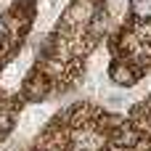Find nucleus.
Here are the masks:
<instances>
[{
	"label": "nucleus",
	"instance_id": "obj_1",
	"mask_svg": "<svg viewBox=\"0 0 151 151\" xmlns=\"http://www.w3.org/2000/svg\"><path fill=\"white\" fill-rule=\"evenodd\" d=\"M53 88H56V82H53L40 66H35V69L24 77V82H21V98H24L27 104H42V101L50 98Z\"/></svg>",
	"mask_w": 151,
	"mask_h": 151
},
{
	"label": "nucleus",
	"instance_id": "obj_2",
	"mask_svg": "<svg viewBox=\"0 0 151 151\" xmlns=\"http://www.w3.org/2000/svg\"><path fill=\"white\" fill-rule=\"evenodd\" d=\"M141 72H143V69H141L135 61H130V58H125V56H117V58L109 64L106 77H109V82H111L114 88L130 90V88H135V85L141 82Z\"/></svg>",
	"mask_w": 151,
	"mask_h": 151
},
{
	"label": "nucleus",
	"instance_id": "obj_3",
	"mask_svg": "<svg viewBox=\"0 0 151 151\" xmlns=\"http://www.w3.org/2000/svg\"><path fill=\"white\" fill-rule=\"evenodd\" d=\"M109 29H111V11H109L106 5H101V8L93 13V19L88 21L85 37H88L90 42H98V40H106Z\"/></svg>",
	"mask_w": 151,
	"mask_h": 151
},
{
	"label": "nucleus",
	"instance_id": "obj_4",
	"mask_svg": "<svg viewBox=\"0 0 151 151\" xmlns=\"http://www.w3.org/2000/svg\"><path fill=\"white\" fill-rule=\"evenodd\" d=\"M127 13L133 24H149L151 21V0H127Z\"/></svg>",
	"mask_w": 151,
	"mask_h": 151
},
{
	"label": "nucleus",
	"instance_id": "obj_5",
	"mask_svg": "<svg viewBox=\"0 0 151 151\" xmlns=\"http://www.w3.org/2000/svg\"><path fill=\"white\" fill-rule=\"evenodd\" d=\"M8 40H13V35H11V27L5 24V19L0 16V48H5Z\"/></svg>",
	"mask_w": 151,
	"mask_h": 151
},
{
	"label": "nucleus",
	"instance_id": "obj_6",
	"mask_svg": "<svg viewBox=\"0 0 151 151\" xmlns=\"http://www.w3.org/2000/svg\"><path fill=\"white\" fill-rule=\"evenodd\" d=\"M32 151H42V149H32Z\"/></svg>",
	"mask_w": 151,
	"mask_h": 151
}]
</instances>
